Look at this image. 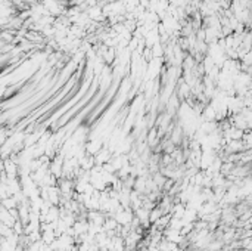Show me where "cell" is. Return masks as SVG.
Listing matches in <instances>:
<instances>
[{
  "label": "cell",
  "instance_id": "1",
  "mask_svg": "<svg viewBox=\"0 0 252 251\" xmlns=\"http://www.w3.org/2000/svg\"><path fill=\"white\" fill-rule=\"evenodd\" d=\"M159 217H161V211L158 210V208H155V210L152 211V213H150L149 220H150V222H156V220H158Z\"/></svg>",
  "mask_w": 252,
  "mask_h": 251
},
{
  "label": "cell",
  "instance_id": "2",
  "mask_svg": "<svg viewBox=\"0 0 252 251\" xmlns=\"http://www.w3.org/2000/svg\"><path fill=\"white\" fill-rule=\"evenodd\" d=\"M115 225H117V222H115V220H106V222H105V226H106V229H114Z\"/></svg>",
  "mask_w": 252,
  "mask_h": 251
}]
</instances>
